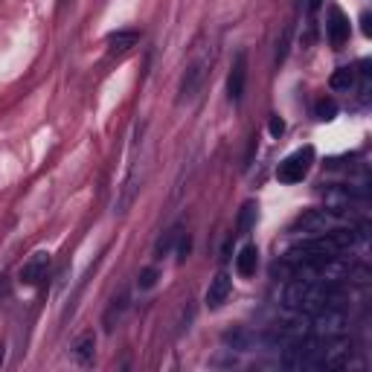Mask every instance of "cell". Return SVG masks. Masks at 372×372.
I'll return each mask as SVG.
<instances>
[{"instance_id":"obj_20","label":"cell","mask_w":372,"mask_h":372,"mask_svg":"<svg viewBox=\"0 0 372 372\" xmlns=\"http://www.w3.org/2000/svg\"><path fill=\"white\" fill-rule=\"evenodd\" d=\"M4 361H6V344H0V366H4Z\"/></svg>"},{"instance_id":"obj_18","label":"cell","mask_w":372,"mask_h":372,"mask_svg":"<svg viewBox=\"0 0 372 372\" xmlns=\"http://www.w3.org/2000/svg\"><path fill=\"white\" fill-rule=\"evenodd\" d=\"M9 294V283H6V279H0V297H6Z\"/></svg>"},{"instance_id":"obj_10","label":"cell","mask_w":372,"mask_h":372,"mask_svg":"<svg viewBox=\"0 0 372 372\" xmlns=\"http://www.w3.org/2000/svg\"><path fill=\"white\" fill-rule=\"evenodd\" d=\"M126 312H128V294H119V300H114V302L108 305V312H105V317H102L105 329L114 332L116 323H119L122 317H126Z\"/></svg>"},{"instance_id":"obj_5","label":"cell","mask_w":372,"mask_h":372,"mask_svg":"<svg viewBox=\"0 0 372 372\" xmlns=\"http://www.w3.org/2000/svg\"><path fill=\"white\" fill-rule=\"evenodd\" d=\"M349 33H352V26H349V18L340 12L337 6L329 9V18H326V38L334 50H340L346 41H349Z\"/></svg>"},{"instance_id":"obj_19","label":"cell","mask_w":372,"mask_h":372,"mask_svg":"<svg viewBox=\"0 0 372 372\" xmlns=\"http://www.w3.org/2000/svg\"><path fill=\"white\" fill-rule=\"evenodd\" d=\"M361 21H363V33H366V35H369V33H372V29H369V15H366V12H363V18H361Z\"/></svg>"},{"instance_id":"obj_4","label":"cell","mask_w":372,"mask_h":372,"mask_svg":"<svg viewBox=\"0 0 372 372\" xmlns=\"http://www.w3.org/2000/svg\"><path fill=\"white\" fill-rule=\"evenodd\" d=\"M244 87H247V53L239 50L230 65V73H227V99L233 105L244 99Z\"/></svg>"},{"instance_id":"obj_13","label":"cell","mask_w":372,"mask_h":372,"mask_svg":"<svg viewBox=\"0 0 372 372\" xmlns=\"http://www.w3.org/2000/svg\"><path fill=\"white\" fill-rule=\"evenodd\" d=\"M253 215H256L253 204H247V207L241 209V215H239V233H241V236H244L247 230H251V221H253Z\"/></svg>"},{"instance_id":"obj_15","label":"cell","mask_w":372,"mask_h":372,"mask_svg":"<svg viewBox=\"0 0 372 372\" xmlns=\"http://www.w3.org/2000/svg\"><path fill=\"white\" fill-rule=\"evenodd\" d=\"M154 276H158V270L146 268V270L140 273V288H151V285H154Z\"/></svg>"},{"instance_id":"obj_6","label":"cell","mask_w":372,"mask_h":372,"mask_svg":"<svg viewBox=\"0 0 372 372\" xmlns=\"http://www.w3.org/2000/svg\"><path fill=\"white\" fill-rule=\"evenodd\" d=\"M93 355H97V334H93L90 329L87 332H79L73 337L70 344V358L79 363V366H87L93 361Z\"/></svg>"},{"instance_id":"obj_9","label":"cell","mask_w":372,"mask_h":372,"mask_svg":"<svg viewBox=\"0 0 372 372\" xmlns=\"http://www.w3.org/2000/svg\"><path fill=\"white\" fill-rule=\"evenodd\" d=\"M140 44V33L137 29H119V33H111L108 35V47L111 53H128L131 47Z\"/></svg>"},{"instance_id":"obj_16","label":"cell","mask_w":372,"mask_h":372,"mask_svg":"<svg viewBox=\"0 0 372 372\" xmlns=\"http://www.w3.org/2000/svg\"><path fill=\"white\" fill-rule=\"evenodd\" d=\"M283 131H285L283 119H276V116H273V119H270V134H283Z\"/></svg>"},{"instance_id":"obj_7","label":"cell","mask_w":372,"mask_h":372,"mask_svg":"<svg viewBox=\"0 0 372 372\" xmlns=\"http://www.w3.org/2000/svg\"><path fill=\"white\" fill-rule=\"evenodd\" d=\"M230 291H233V279H230L224 270L215 273V276L209 279V288H207V305H209V308H221V305L227 302Z\"/></svg>"},{"instance_id":"obj_14","label":"cell","mask_w":372,"mask_h":372,"mask_svg":"<svg viewBox=\"0 0 372 372\" xmlns=\"http://www.w3.org/2000/svg\"><path fill=\"white\" fill-rule=\"evenodd\" d=\"M288 35H291V26H285L283 38H279V44H276V65L279 61H285V55H288Z\"/></svg>"},{"instance_id":"obj_3","label":"cell","mask_w":372,"mask_h":372,"mask_svg":"<svg viewBox=\"0 0 372 372\" xmlns=\"http://www.w3.org/2000/svg\"><path fill=\"white\" fill-rule=\"evenodd\" d=\"M50 253L47 251H38V253H33L23 265H21V270H18V279L26 285V288H35V285H41L44 279H47V273H50Z\"/></svg>"},{"instance_id":"obj_12","label":"cell","mask_w":372,"mask_h":372,"mask_svg":"<svg viewBox=\"0 0 372 372\" xmlns=\"http://www.w3.org/2000/svg\"><path fill=\"white\" fill-rule=\"evenodd\" d=\"M314 114H317V119H334V114H337V105H334V99H317V105H314Z\"/></svg>"},{"instance_id":"obj_11","label":"cell","mask_w":372,"mask_h":372,"mask_svg":"<svg viewBox=\"0 0 372 372\" xmlns=\"http://www.w3.org/2000/svg\"><path fill=\"white\" fill-rule=\"evenodd\" d=\"M355 79H358L355 67H337V70L332 73L329 84H332V90H352V87H355Z\"/></svg>"},{"instance_id":"obj_8","label":"cell","mask_w":372,"mask_h":372,"mask_svg":"<svg viewBox=\"0 0 372 372\" xmlns=\"http://www.w3.org/2000/svg\"><path fill=\"white\" fill-rule=\"evenodd\" d=\"M259 268V247L256 244H241V251L236 253V273L239 276H253Z\"/></svg>"},{"instance_id":"obj_17","label":"cell","mask_w":372,"mask_h":372,"mask_svg":"<svg viewBox=\"0 0 372 372\" xmlns=\"http://www.w3.org/2000/svg\"><path fill=\"white\" fill-rule=\"evenodd\" d=\"M320 4H323V0H308V12H317Z\"/></svg>"},{"instance_id":"obj_2","label":"cell","mask_w":372,"mask_h":372,"mask_svg":"<svg viewBox=\"0 0 372 372\" xmlns=\"http://www.w3.org/2000/svg\"><path fill=\"white\" fill-rule=\"evenodd\" d=\"M314 166V148L312 146H302L297 151H291L288 158L276 166V177L283 183H300Z\"/></svg>"},{"instance_id":"obj_1","label":"cell","mask_w":372,"mask_h":372,"mask_svg":"<svg viewBox=\"0 0 372 372\" xmlns=\"http://www.w3.org/2000/svg\"><path fill=\"white\" fill-rule=\"evenodd\" d=\"M215 55H219V41L209 38V35H201L186 58V67H183V76H180V87H177V102H192L204 82L209 79L212 73V65H215Z\"/></svg>"}]
</instances>
